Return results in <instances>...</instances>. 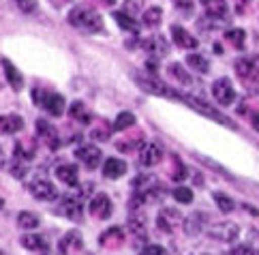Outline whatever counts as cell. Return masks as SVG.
<instances>
[{
	"label": "cell",
	"mask_w": 259,
	"mask_h": 255,
	"mask_svg": "<svg viewBox=\"0 0 259 255\" xmlns=\"http://www.w3.org/2000/svg\"><path fill=\"white\" fill-rule=\"evenodd\" d=\"M114 20H116V24L120 26V28L126 30V32H133V34L140 32V24L133 20L131 13H126V11H116V13H114Z\"/></svg>",
	"instance_id": "cell-25"
},
{
	"label": "cell",
	"mask_w": 259,
	"mask_h": 255,
	"mask_svg": "<svg viewBox=\"0 0 259 255\" xmlns=\"http://www.w3.org/2000/svg\"><path fill=\"white\" fill-rule=\"evenodd\" d=\"M178 223H182V215L176 210V208H161L159 217H156V227L165 234H171Z\"/></svg>",
	"instance_id": "cell-10"
},
{
	"label": "cell",
	"mask_w": 259,
	"mask_h": 255,
	"mask_svg": "<svg viewBox=\"0 0 259 255\" xmlns=\"http://www.w3.org/2000/svg\"><path fill=\"white\" fill-rule=\"evenodd\" d=\"M167 71H169V75H171L176 81H178L180 86H191V84H193V77L189 75V71L184 69L180 62H171Z\"/></svg>",
	"instance_id": "cell-26"
},
{
	"label": "cell",
	"mask_w": 259,
	"mask_h": 255,
	"mask_svg": "<svg viewBox=\"0 0 259 255\" xmlns=\"http://www.w3.org/2000/svg\"><path fill=\"white\" fill-rule=\"evenodd\" d=\"M227 255H259V253L255 249H251V247H238L234 251H229Z\"/></svg>",
	"instance_id": "cell-43"
},
{
	"label": "cell",
	"mask_w": 259,
	"mask_h": 255,
	"mask_svg": "<svg viewBox=\"0 0 259 255\" xmlns=\"http://www.w3.org/2000/svg\"><path fill=\"white\" fill-rule=\"evenodd\" d=\"M22 247L28 249V251H39V249H45V240L41 238V236L36 234H28V236H22Z\"/></svg>",
	"instance_id": "cell-34"
},
{
	"label": "cell",
	"mask_w": 259,
	"mask_h": 255,
	"mask_svg": "<svg viewBox=\"0 0 259 255\" xmlns=\"http://www.w3.org/2000/svg\"><path fill=\"white\" fill-rule=\"evenodd\" d=\"M99 3H103V5H109V7H112V5H116V0H99Z\"/></svg>",
	"instance_id": "cell-47"
},
{
	"label": "cell",
	"mask_w": 259,
	"mask_h": 255,
	"mask_svg": "<svg viewBox=\"0 0 259 255\" xmlns=\"http://www.w3.org/2000/svg\"><path fill=\"white\" fill-rule=\"evenodd\" d=\"M0 62H3V69H5V75H7L9 86H11L15 93H20V90L24 88V75H22L20 71H17V67H15L9 58H3Z\"/></svg>",
	"instance_id": "cell-18"
},
{
	"label": "cell",
	"mask_w": 259,
	"mask_h": 255,
	"mask_svg": "<svg viewBox=\"0 0 259 255\" xmlns=\"http://www.w3.org/2000/svg\"><path fill=\"white\" fill-rule=\"evenodd\" d=\"M50 3H52L54 7H62V5H67L69 0H50Z\"/></svg>",
	"instance_id": "cell-46"
},
{
	"label": "cell",
	"mask_w": 259,
	"mask_h": 255,
	"mask_svg": "<svg viewBox=\"0 0 259 255\" xmlns=\"http://www.w3.org/2000/svg\"><path fill=\"white\" fill-rule=\"evenodd\" d=\"M124 242V230L122 227H109L103 234L99 236V244L101 247H109V249H116Z\"/></svg>",
	"instance_id": "cell-19"
},
{
	"label": "cell",
	"mask_w": 259,
	"mask_h": 255,
	"mask_svg": "<svg viewBox=\"0 0 259 255\" xmlns=\"http://www.w3.org/2000/svg\"><path fill=\"white\" fill-rule=\"evenodd\" d=\"M244 3H248V0H244Z\"/></svg>",
	"instance_id": "cell-50"
},
{
	"label": "cell",
	"mask_w": 259,
	"mask_h": 255,
	"mask_svg": "<svg viewBox=\"0 0 259 255\" xmlns=\"http://www.w3.org/2000/svg\"><path fill=\"white\" fill-rule=\"evenodd\" d=\"M212 197H214V202H217V206H219L221 212H234L236 204H234V199H231L229 195H225V193H214Z\"/></svg>",
	"instance_id": "cell-35"
},
{
	"label": "cell",
	"mask_w": 259,
	"mask_h": 255,
	"mask_svg": "<svg viewBox=\"0 0 259 255\" xmlns=\"http://www.w3.org/2000/svg\"><path fill=\"white\" fill-rule=\"evenodd\" d=\"M75 157L84 163L88 169H97L101 165V150L97 148V146H92V144H86V146H81V148H77Z\"/></svg>",
	"instance_id": "cell-15"
},
{
	"label": "cell",
	"mask_w": 259,
	"mask_h": 255,
	"mask_svg": "<svg viewBox=\"0 0 259 255\" xmlns=\"http://www.w3.org/2000/svg\"><path fill=\"white\" fill-rule=\"evenodd\" d=\"M140 144H142V138H137V140H133V142H118L116 146H118V150H122V152H131V150H135Z\"/></svg>",
	"instance_id": "cell-41"
},
{
	"label": "cell",
	"mask_w": 259,
	"mask_h": 255,
	"mask_svg": "<svg viewBox=\"0 0 259 255\" xmlns=\"http://www.w3.org/2000/svg\"><path fill=\"white\" fill-rule=\"evenodd\" d=\"M225 39H227L231 45H234V48L242 50L244 43H246V32H244L242 28H229V30L225 32Z\"/></svg>",
	"instance_id": "cell-32"
},
{
	"label": "cell",
	"mask_w": 259,
	"mask_h": 255,
	"mask_svg": "<svg viewBox=\"0 0 259 255\" xmlns=\"http://www.w3.org/2000/svg\"><path fill=\"white\" fill-rule=\"evenodd\" d=\"M0 255H3V251H0Z\"/></svg>",
	"instance_id": "cell-51"
},
{
	"label": "cell",
	"mask_w": 259,
	"mask_h": 255,
	"mask_svg": "<svg viewBox=\"0 0 259 255\" xmlns=\"http://www.w3.org/2000/svg\"><path fill=\"white\" fill-rule=\"evenodd\" d=\"M22 129H24V118L20 114L0 116V131H3V133H17Z\"/></svg>",
	"instance_id": "cell-24"
},
{
	"label": "cell",
	"mask_w": 259,
	"mask_h": 255,
	"mask_svg": "<svg viewBox=\"0 0 259 255\" xmlns=\"http://www.w3.org/2000/svg\"><path fill=\"white\" fill-rule=\"evenodd\" d=\"M56 212L71 219V221H81L84 219V206H81V199L75 195H62L60 197V204L56 208Z\"/></svg>",
	"instance_id": "cell-8"
},
{
	"label": "cell",
	"mask_w": 259,
	"mask_h": 255,
	"mask_svg": "<svg viewBox=\"0 0 259 255\" xmlns=\"http://www.w3.org/2000/svg\"><path fill=\"white\" fill-rule=\"evenodd\" d=\"M90 138H92V140H99V142H105V140L109 138V131H107V129H92Z\"/></svg>",
	"instance_id": "cell-42"
},
{
	"label": "cell",
	"mask_w": 259,
	"mask_h": 255,
	"mask_svg": "<svg viewBox=\"0 0 259 255\" xmlns=\"http://www.w3.org/2000/svg\"><path fill=\"white\" fill-rule=\"evenodd\" d=\"M208 236L212 240H219V242H234L238 236H240V227L234 221H221L208 227Z\"/></svg>",
	"instance_id": "cell-6"
},
{
	"label": "cell",
	"mask_w": 259,
	"mask_h": 255,
	"mask_svg": "<svg viewBox=\"0 0 259 255\" xmlns=\"http://www.w3.org/2000/svg\"><path fill=\"white\" fill-rule=\"evenodd\" d=\"M161 17H163V9L161 7H150V9L144 11L142 22H144V26H148V28H154V26L161 24Z\"/></svg>",
	"instance_id": "cell-29"
},
{
	"label": "cell",
	"mask_w": 259,
	"mask_h": 255,
	"mask_svg": "<svg viewBox=\"0 0 259 255\" xmlns=\"http://www.w3.org/2000/svg\"><path fill=\"white\" fill-rule=\"evenodd\" d=\"M133 124H135V116L131 112H122V114H118V118L112 124V129L114 131H126V129H131Z\"/></svg>",
	"instance_id": "cell-33"
},
{
	"label": "cell",
	"mask_w": 259,
	"mask_h": 255,
	"mask_svg": "<svg viewBox=\"0 0 259 255\" xmlns=\"http://www.w3.org/2000/svg\"><path fill=\"white\" fill-rule=\"evenodd\" d=\"M234 69L238 79L242 81L248 93H259V65L255 58H248V56L238 58L234 62Z\"/></svg>",
	"instance_id": "cell-2"
},
{
	"label": "cell",
	"mask_w": 259,
	"mask_h": 255,
	"mask_svg": "<svg viewBox=\"0 0 259 255\" xmlns=\"http://www.w3.org/2000/svg\"><path fill=\"white\" fill-rule=\"evenodd\" d=\"M171 39H174V43L178 45V48H182V50H195L197 45H199V41L195 39V36L189 34V30H184L182 26H178V24L171 26Z\"/></svg>",
	"instance_id": "cell-17"
},
{
	"label": "cell",
	"mask_w": 259,
	"mask_h": 255,
	"mask_svg": "<svg viewBox=\"0 0 259 255\" xmlns=\"http://www.w3.org/2000/svg\"><path fill=\"white\" fill-rule=\"evenodd\" d=\"M212 95H214L217 103H221L223 107H229L236 101V90L227 77H219L214 84H212Z\"/></svg>",
	"instance_id": "cell-9"
},
{
	"label": "cell",
	"mask_w": 259,
	"mask_h": 255,
	"mask_svg": "<svg viewBox=\"0 0 259 255\" xmlns=\"http://www.w3.org/2000/svg\"><path fill=\"white\" fill-rule=\"evenodd\" d=\"M126 174V161L122 159H107L105 161V165H103V176L105 178H122Z\"/></svg>",
	"instance_id": "cell-23"
},
{
	"label": "cell",
	"mask_w": 259,
	"mask_h": 255,
	"mask_svg": "<svg viewBox=\"0 0 259 255\" xmlns=\"http://www.w3.org/2000/svg\"><path fill=\"white\" fill-rule=\"evenodd\" d=\"M9 172H11V176H15V178H24L26 174H28V167H26L24 159L13 157V161L9 163Z\"/></svg>",
	"instance_id": "cell-36"
},
{
	"label": "cell",
	"mask_w": 259,
	"mask_h": 255,
	"mask_svg": "<svg viewBox=\"0 0 259 255\" xmlns=\"http://www.w3.org/2000/svg\"><path fill=\"white\" fill-rule=\"evenodd\" d=\"M187 65L191 69H195L197 73H208L210 71V62L201 56V54H189L187 56Z\"/></svg>",
	"instance_id": "cell-31"
},
{
	"label": "cell",
	"mask_w": 259,
	"mask_h": 255,
	"mask_svg": "<svg viewBox=\"0 0 259 255\" xmlns=\"http://www.w3.org/2000/svg\"><path fill=\"white\" fill-rule=\"evenodd\" d=\"M32 99L36 105H41L50 116L58 118L64 114V97L52 90H43V88H34L32 90Z\"/></svg>",
	"instance_id": "cell-4"
},
{
	"label": "cell",
	"mask_w": 259,
	"mask_h": 255,
	"mask_svg": "<svg viewBox=\"0 0 259 255\" xmlns=\"http://www.w3.org/2000/svg\"><path fill=\"white\" fill-rule=\"evenodd\" d=\"M3 204H5V202H3V197H0V208H3Z\"/></svg>",
	"instance_id": "cell-49"
},
{
	"label": "cell",
	"mask_w": 259,
	"mask_h": 255,
	"mask_svg": "<svg viewBox=\"0 0 259 255\" xmlns=\"http://www.w3.org/2000/svg\"><path fill=\"white\" fill-rule=\"evenodd\" d=\"M128 230H131L137 238H146V217L133 212L131 219H128Z\"/></svg>",
	"instance_id": "cell-30"
},
{
	"label": "cell",
	"mask_w": 259,
	"mask_h": 255,
	"mask_svg": "<svg viewBox=\"0 0 259 255\" xmlns=\"http://www.w3.org/2000/svg\"><path fill=\"white\" fill-rule=\"evenodd\" d=\"M199 3L203 9H206V15H210V17H221V20H225V15L229 11L227 0H199Z\"/></svg>",
	"instance_id": "cell-22"
},
{
	"label": "cell",
	"mask_w": 259,
	"mask_h": 255,
	"mask_svg": "<svg viewBox=\"0 0 259 255\" xmlns=\"http://www.w3.org/2000/svg\"><path fill=\"white\" fill-rule=\"evenodd\" d=\"M206 221H208V215L203 212H193L182 221L184 227V234L187 236H199L203 230H206Z\"/></svg>",
	"instance_id": "cell-16"
},
{
	"label": "cell",
	"mask_w": 259,
	"mask_h": 255,
	"mask_svg": "<svg viewBox=\"0 0 259 255\" xmlns=\"http://www.w3.org/2000/svg\"><path fill=\"white\" fill-rule=\"evenodd\" d=\"M142 48H144L146 52H150L152 56H156V58L167 56V54H169V43H167V39H165V36H161V34H156V36H152V39L144 41Z\"/></svg>",
	"instance_id": "cell-20"
},
{
	"label": "cell",
	"mask_w": 259,
	"mask_h": 255,
	"mask_svg": "<svg viewBox=\"0 0 259 255\" xmlns=\"http://www.w3.org/2000/svg\"><path fill=\"white\" fill-rule=\"evenodd\" d=\"M17 225H20L22 230H34V227L41 225V217L36 215V212L24 210V212L17 215Z\"/></svg>",
	"instance_id": "cell-27"
},
{
	"label": "cell",
	"mask_w": 259,
	"mask_h": 255,
	"mask_svg": "<svg viewBox=\"0 0 259 255\" xmlns=\"http://www.w3.org/2000/svg\"><path fill=\"white\" fill-rule=\"evenodd\" d=\"M163 159V148L159 144H154V142H148L142 146V150H140V163L144 167H154V165H159Z\"/></svg>",
	"instance_id": "cell-14"
},
{
	"label": "cell",
	"mask_w": 259,
	"mask_h": 255,
	"mask_svg": "<svg viewBox=\"0 0 259 255\" xmlns=\"http://www.w3.org/2000/svg\"><path fill=\"white\" fill-rule=\"evenodd\" d=\"M28 189H30V193H32L36 199H41V202H54V199L58 197V189L54 187V182H52L50 178L41 176V174L30 182Z\"/></svg>",
	"instance_id": "cell-7"
},
{
	"label": "cell",
	"mask_w": 259,
	"mask_h": 255,
	"mask_svg": "<svg viewBox=\"0 0 259 255\" xmlns=\"http://www.w3.org/2000/svg\"><path fill=\"white\" fill-rule=\"evenodd\" d=\"M176 5L182 7V9H189V11L193 9V3H191V0H176Z\"/></svg>",
	"instance_id": "cell-44"
},
{
	"label": "cell",
	"mask_w": 259,
	"mask_h": 255,
	"mask_svg": "<svg viewBox=\"0 0 259 255\" xmlns=\"http://www.w3.org/2000/svg\"><path fill=\"white\" fill-rule=\"evenodd\" d=\"M135 81H137V86H140L144 93H150V95H156V97H165V99H176V101H178V97H180V90L163 84L156 75H150V77L135 75Z\"/></svg>",
	"instance_id": "cell-5"
},
{
	"label": "cell",
	"mask_w": 259,
	"mask_h": 255,
	"mask_svg": "<svg viewBox=\"0 0 259 255\" xmlns=\"http://www.w3.org/2000/svg\"><path fill=\"white\" fill-rule=\"evenodd\" d=\"M174 163H176V167H174V174H171V178L174 180H184L189 174H187V167L182 165V161L178 159V157H174Z\"/></svg>",
	"instance_id": "cell-39"
},
{
	"label": "cell",
	"mask_w": 259,
	"mask_h": 255,
	"mask_svg": "<svg viewBox=\"0 0 259 255\" xmlns=\"http://www.w3.org/2000/svg\"><path fill=\"white\" fill-rule=\"evenodd\" d=\"M5 165V154H3V148H0V167Z\"/></svg>",
	"instance_id": "cell-48"
},
{
	"label": "cell",
	"mask_w": 259,
	"mask_h": 255,
	"mask_svg": "<svg viewBox=\"0 0 259 255\" xmlns=\"http://www.w3.org/2000/svg\"><path fill=\"white\" fill-rule=\"evenodd\" d=\"M140 255H169V253L165 251V249L161 247V244H146Z\"/></svg>",
	"instance_id": "cell-40"
},
{
	"label": "cell",
	"mask_w": 259,
	"mask_h": 255,
	"mask_svg": "<svg viewBox=\"0 0 259 255\" xmlns=\"http://www.w3.org/2000/svg\"><path fill=\"white\" fill-rule=\"evenodd\" d=\"M56 176H58V180H62L64 185H69V187H77V182H79L77 167L71 165V163H62V165H58Z\"/></svg>",
	"instance_id": "cell-21"
},
{
	"label": "cell",
	"mask_w": 259,
	"mask_h": 255,
	"mask_svg": "<svg viewBox=\"0 0 259 255\" xmlns=\"http://www.w3.org/2000/svg\"><path fill=\"white\" fill-rule=\"evenodd\" d=\"M171 195H174V199L178 204H191L193 202V191L189 187H176L171 191Z\"/></svg>",
	"instance_id": "cell-37"
},
{
	"label": "cell",
	"mask_w": 259,
	"mask_h": 255,
	"mask_svg": "<svg viewBox=\"0 0 259 255\" xmlns=\"http://www.w3.org/2000/svg\"><path fill=\"white\" fill-rule=\"evenodd\" d=\"M251 118H253V126H255L257 131H259V112H255V114H253Z\"/></svg>",
	"instance_id": "cell-45"
},
{
	"label": "cell",
	"mask_w": 259,
	"mask_h": 255,
	"mask_svg": "<svg viewBox=\"0 0 259 255\" xmlns=\"http://www.w3.org/2000/svg\"><path fill=\"white\" fill-rule=\"evenodd\" d=\"M13 3L22 13H36V9H39L36 0H13Z\"/></svg>",
	"instance_id": "cell-38"
},
{
	"label": "cell",
	"mask_w": 259,
	"mask_h": 255,
	"mask_svg": "<svg viewBox=\"0 0 259 255\" xmlns=\"http://www.w3.org/2000/svg\"><path fill=\"white\" fill-rule=\"evenodd\" d=\"M36 131H39V138L41 142L48 146L50 150H58L60 148V138H58V131L48 122V120H36Z\"/></svg>",
	"instance_id": "cell-13"
},
{
	"label": "cell",
	"mask_w": 259,
	"mask_h": 255,
	"mask_svg": "<svg viewBox=\"0 0 259 255\" xmlns=\"http://www.w3.org/2000/svg\"><path fill=\"white\" fill-rule=\"evenodd\" d=\"M88 210H90V215H95L99 219H109V217H112V212H114L112 199H109L105 193H97L95 197L90 199Z\"/></svg>",
	"instance_id": "cell-11"
},
{
	"label": "cell",
	"mask_w": 259,
	"mask_h": 255,
	"mask_svg": "<svg viewBox=\"0 0 259 255\" xmlns=\"http://www.w3.org/2000/svg\"><path fill=\"white\" fill-rule=\"evenodd\" d=\"M69 24L88 32V34H97V32L103 30V17H101V13L90 5H75L73 7L71 13H69Z\"/></svg>",
	"instance_id": "cell-1"
},
{
	"label": "cell",
	"mask_w": 259,
	"mask_h": 255,
	"mask_svg": "<svg viewBox=\"0 0 259 255\" xmlns=\"http://www.w3.org/2000/svg\"><path fill=\"white\" fill-rule=\"evenodd\" d=\"M84 249V238H81V232L71 230L58 240V253L60 255H69L73 251H81Z\"/></svg>",
	"instance_id": "cell-12"
},
{
	"label": "cell",
	"mask_w": 259,
	"mask_h": 255,
	"mask_svg": "<svg viewBox=\"0 0 259 255\" xmlns=\"http://www.w3.org/2000/svg\"><path fill=\"white\" fill-rule=\"evenodd\" d=\"M178 101H182L184 105H189V107H193L195 112H199L201 116H208V118H212L214 122H219V124H225V126H229V129H236V124L229 120L227 116H223L219 112V109H214L210 103H206L203 99H199V97H193V95H184V93H180V97H178Z\"/></svg>",
	"instance_id": "cell-3"
},
{
	"label": "cell",
	"mask_w": 259,
	"mask_h": 255,
	"mask_svg": "<svg viewBox=\"0 0 259 255\" xmlns=\"http://www.w3.org/2000/svg\"><path fill=\"white\" fill-rule=\"evenodd\" d=\"M69 116L73 118V120L81 122V124H88V122H90V114L86 112L84 101H75V103H71V107H69Z\"/></svg>",
	"instance_id": "cell-28"
}]
</instances>
